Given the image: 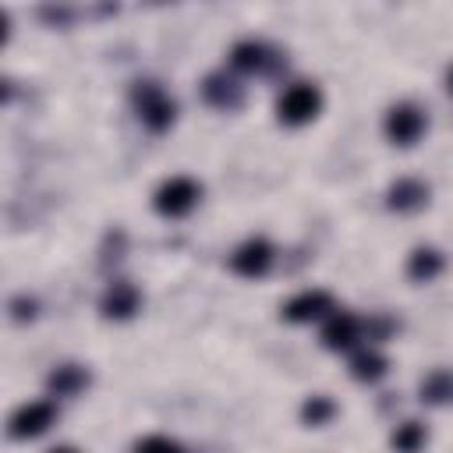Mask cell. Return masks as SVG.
I'll return each mask as SVG.
<instances>
[{"label":"cell","instance_id":"obj_1","mask_svg":"<svg viewBox=\"0 0 453 453\" xmlns=\"http://www.w3.org/2000/svg\"><path fill=\"white\" fill-rule=\"evenodd\" d=\"M131 106H134L138 120H142L152 134H163V131L173 124V117H177V103H173V99L163 92V85L152 81V78H142V81L131 85Z\"/></svg>","mask_w":453,"mask_h":453},{"label":"cell","instance_id":"obj_2","mask_svg":"<svg viewBox=\"0 0 453 453\" xmlns=\"http://www.w3.org/2000/svg\"><path fill=\"white\" fill-rule=\"evenodd\" d=\"M319 110H322V88L311 85V81H294L276 99V117L287 127H301V124L315 120Z\"/></svg>","mask_w":453,"mask_h":453},{"label":"cell","instance_id":"obj_3","mask_svg":"<svg viewBox=\"0 0 453 453\" xmlns=\"http://www.w3.org/2000/svg\"><path fill=\"white\" fill-rule=\"evenodd\" d=\"M198 198H202V184H198L195 177L177 173V177H166V180L156 188L152 209H156L159 216H166V219H180V216H188V212L198 205Z\"/></svg>","mask_w":453,"mask_h":453},{"label":"cell","instance_id":"obj_4","mask_svg":"<svg viewBox=\"0 0 453 453\" xmlns=\"http://www.w3.org/2000/svg\"><path fill=\"white\" fill-rule=\"evenodd\" d=\"M230 67L244 74H280L287 67V57L262 39H241L230 46Z\"/></svg>","mask_w":453,"mask_h":453},{"label":"cell","instance_id":"obj_5","mask_svg":"<svg viewBox=\"0 0 453 453\" xmlns=\"http://www.w3.org/2000/svg\"><path fill=\"white\" fill-rule=\"evenodd\" d=\"M428 131V117L418 103H393L382 117V134L393 142V145H414L421 142V134Z\"/></svg>","mask_w":453,"mask_h":453},{"label":"cell","instance_id":"obj_6","mask_svg":"<svg viewBox=\"0 0 453 453\" xmlns=\"http://www.w3.org/2000/svg\"><path fill=\"white\" fill-rule=\"evenodd\" d=\"M50 425H57V403L53 400H32L11 414L7 435L11 439H35V435L50 432Z\"/></svg>","mask_w":453,"mask_h":453},{"label":"cell","instance_id":"obj_7","mask_svg":"<svg viewBox=\"0 0 453 453\" xmlns=\"http://www.w3.org/2000/svg\"><path fill=\"white\" fill-rule=\"evenodd\" d=\"M280 311H283V319H287V322L304 326V322L329 319V315L336 311V304H333V294H329V290H322V287H308V290L294 294Z\"/></svg>","mask_w":453,"mask_h":453},{"label":"cell","instance_id":"obj_8","mask_svg":"<svg viewBox=\"0 0 453 453\" xmlns=\"http://www.w3.org/2000/svg\"><path fill=\"white\" fill-rule=\"evenodd\" d=\"M273 258H276V251H273V244H269L265 237H248L244 244L234 248V255H230V273H237V276H244V280H258V276L269 273Z\"/></svg>","mask_w":453,"mask_h":453},{"label":"cell","instance_id":"obj_9","mask_svg":"<svg viewBox=\"0 0 453 453\" xmlns=\"http://www.w3.org/2000/svg\"><path fill=\"white\" fill-rule=\"evenodd\" d=\"M138 308H142V290H138L131 280H110V283H106V290H103V297H99L103 319L124 322V319H131Z\"/></svg>","mask_w":453,"mask_h":453},{"label":"cell","instance_id":"obj_10","mask_svg":"<svg viewBox=\"0 0 453 453\" xmlns=\"http://www.w3.org/2000/svg\"><path fill=\"white\" fill-rule=\"evenodd\" d=\"M357 340H365V322L350 311H333L322 326V347L326 350H350L357 347Z\"/></svg>","mask_w":453,"mask_h":453},{"label":"cell","instance_id":"obj_11","mask_svg":"<svg viewBox=\"0 0 453 453\" xmlns=\"http://www.w3.org/2000/svg\"><path fill=\"white\" fill-rule=\"evenodd\" d=\"M202 99L212 110H226L230 113V110H237L244 103V85L226 71H212V74L202 78Z\"/></svg>","mask_w":453,"mask_h":453},{"label":"cell","instance_id":"obj_12","mask_svg":"<svg viewBox=\"0 0 453 453\" xmlns=\"http://www.w3.org/2000/svg\"><path fill=\"white\" fill-rule=\"evenodd\" d=\"M428 195L432 191H428L425 180H418V177H396L389 184V191H386V205L393 212H418V209L428 205Z\"/></svg>","mask_w":453,"mask_h":453},{"label":"cell","instance_id":"obj_13","mask_svg":"<svg viewBox=\"0 0 453 453\" xmlns=\"http://www.w3.org/2000/svg\"><path fill=\"white\" fill-rule=\"evenodd\" d=\"M88 382H92L88 368H81V365H74V361L53 365V372L46 375V389H50L53 396H78V393L88 389Z\"/></svg>","mask_w":453,"mask_h":453},{"label":"cell","instance_id":"obj_14","mask_svg":"<svg viewBox=\"0 0 453 453\" xmlns=\"http://www.w3.org/2000/svg\"><path fill=\"white\" fill-rule=\"evenodd\" d=\"M446 269V255L439 251V248H414L411 255H407V276L414 280V283H432L439 273Z\"/></svg>","mask_w":453,"mask_h":453},{"label":"cell","instance_id":"obj_15","mask_svg":"<svg viewBox=\"0 0 453 453\" xmlns=\"http://www.w3.org/2000/svg\"><path fill=\"white\" fill-rule=\"evenodd\" d=\"M389 372V357L375 347H361L354 357H350V375L357 382H379L382 375Z\"/></svg>","mask_w":453,"mask_h":453},{"label":"cell","instance_id":"obj_16","mask_svg":"<svg viewBox=\"0 0 453 453\" xmlns=\"http://www.w3.org/2000/svg\"><path fill=\"white\" fill-rule=\"evenodd\" d=\"M421 393V403H432V407H442V403H453V372L449 368H435L421 379L418 386Z\"/></svg>","mask_w":453,"mask_h":453},{"label":"cell","instance_id":"obj_17","mask_svg":"<svg viewBox=\"0 0 453 453\" xmlns=\"http://www.w3.org/2000/svg\"><path fill=\"white\" fill-rule=\"evenodd\" d=\"M425 442H428V428L421 421H400L393 428V435H389V446L396 453H421Z\"/></svg>","mask_w":453,"mask_h":453},{"label":"cell","instance_id":"obj_18","mask_svg":"<svg viewBox=\"0 0 453 453\" xmlns=\"http://www.w3.org/2000/svg\"><path fill=\"white\" fill-rule=\"evenodd\" d=\"M333 418H336V403H333L326 393H315V396H308V400L301 403V421L311 425V428H322V425H329Z\"/></svg>","mask_w":453,"mask_h":453},{"label":"cell","instance_id":"obj_19","mask_svg":"<svg viewBox=\"0 0 453 453\" xmlns=\"http://www.w3.org/2000/svg\"><path fill=\"white\" fill-rule=\"evenodd\" d=\"M131 453H184V446L177 439H166V435H145L134 442Z\"/></svg>","mask_w":453,"mask_h":453},{"label":"cell","instance_id":"obj_20","mask_svg":"<svg viewBox=\"0 0 453 453\" xmlns=\"http://www.w3.org/2000/svg\"><path fill=\"white\" fill-rule=\"evenodd\" d=\"M7 311H11L14 322H32V319L39 315V301L28 297V294H14L11 304H7Z\"/></svg>","mask_w":453,"mask_h":453},{"label":"cell","instance_id":"obj_21","mask_svg":"<svg viewBox=\"0 0 453 453\" xmlns=\"http://www.w3.org/2000/svg\"><path fill=\"white\" fill-rule=\"evenodd\" d=\"M361 322H365V336H368V340H386V336L396 333V322H393L389 315H382V311H375V315H368V319H361Z\"/></svg>","mask_w":453,"mask_h":453},{"label":"cell","instance_id":"obj_22","mask_svg":"<svg viewBox=\"0 0 453 453\" xmlns=\"http://www.w3.org/2000/svg\"><path fill=\"white\" fill-rule=\"evenodd\" d=\"M39 18H46L53 25H67L71 21V11L67 7H39Z\"/></svg>","mask_w":453,"mask_h":453},{"label":"cell","instance_id":"obj_23","mask_svg":"<svg viewBox=\"0 0 453 453\" xmlns=\"http://www.w3.org/2000/svg\"><path fill=\"white\" fill-rule=\"evenodd\" d=\"M50 453H78V449H74V446H53Z\"/></svg>","mask_w":453,"mask_h":453},{"label":"cell","instance_id":"obj_24","mask_svg":"<svg viewBox=\"0 0 453 453\" xmlns=\"http://www.w3.org/2000/svg\"><path fill=\"white\" fill-rule=\"evenodd\" d=\"M446 88H449V96H453V67L446 71Z\"/></svg>","mask_w":453,"mask_h":453}]
</instances>
